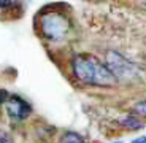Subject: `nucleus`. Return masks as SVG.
Returning <instances> with one entry per match:
<instances>
[{
	"label": "nucleus",
	"instance_id": "6",
	"mask_svg": "<svg viewBox=\"0 0 146 143\" xmlns=\"http://www.w3.org/2000/svg\"><path fill=\"white\" fill-rule=\"evenodd\" d=\"M60 143H88V140H86V137H83L75 130H67L60 137Z\"/></svg>",
	"mask_w": 146,
	"mask_h": 143
},
{
	"label": "nucleus",
	"instance_id": "7",
	"mask_svg": "<svg viewBox=\"0 0 146 143\" xmlns=\"http://www.w3.org/2000/svg\"><path fill=\"white\" fill-rule=\"evenodd\" d=\"M135 113L141 114V116H146V100H141L135 105Z\"/></svg>",
	"mask_w": 146,
	"mask_h": 143
},
{
	"label": "nucleus",
	"instance_id": "3",
	"mask_svg": "<svg viewBox=\"0 0 146 143\" xmlns=\"http://www.w3.org/2000/svg\"><path fill=\"white\" fill-rule=\"evenodd\" d=\"M105 67L110 70V73L114 76L116 81H133L138 78L140 72L138 67L133 62H130L127 57L117 51H108L105 54Z\"/></svg>",
	"mask_w": 146,
	"mask_h": 143
},
{
	"label": "nucleus",
	"instance_id": "4",
	"mask_svg": "<svg viewBox=\"0 0 146 143\" xmlns=\"http://www.w3.org/2000/svg\"><path fill=\"white\" fill-rule=\"evenodd\" d=\"M7 114L13 122H22L32 114V105L26 99H22L21 95H10L5 103Z\"/></svg>",
	"mask_w": 146,
	"mask_h": 143
},
{
	"label": "nucleus",
	"instance_id": "9",
	"mask_svg": "<svg viewBox=\"0 0 146 143\" xmlns=\"http://www.w3.org/2000/svg\"><path fill=\"white\" fill-rule=\"evenodd\" d=\"M8 97H10V92L7 89H0V106H3L7 103Z\"/></svg>",
	"mask_w": 146,
	"mask_h": 143
},
{
	"label": "nucleus",
	"instance_id": "8",
	"mask_svg": "<svg viewBox=\"0 0 146 143\" xmlns=\"http://www.w3.org/2000/svg\"><path fill=\"white\" fill-rule=\"evenodd\" d=\"M0 143H13V137L3 129H0Z\"/></svg>",
	"mask_w": 146,
	"mask_h": 143
},
{
	"label": "nucleus",
	"instance_id": "1",
	"mask_svg": "<svg viewBox=\"0 0 146 143\" xmlns=\"http://www.w3.org/2000/svg\"><path fill=\"white\" fill-rule=\"evenodd\" d=\"M72 73L80 83L94 88H111L117 83L102 61L91 54H78L72 59Z\"/></svg>",
	"mask_w": 146,
	"mask_h": 143
},
{
	"label": "nucleus",
	"instance_id": "10",
	"mask_svg": "<svg viewBox=\"0 0 146 143\" xmlns=\"http://www.w3.org/2000/svg\"><path fill=\"white\" fill-rule=\"evenodd\" d=\"M130 143H146V135H143V137H137V138H133Z\"/></svg>",
	"mask_w": 146,
	"mask_h": 143
},
{
	"label": "nucleus",
	"instance_id": "2",
	"mask_svg": "<svg viewBox=\"0 0 146 143\" xmlns=\"http://www.w3.org/2000/svg\"><path fill=\"white\" fill-rule=\"evenodd\" d=\"M40 19V32L46 40L49 41H60L68 35L70 32V21L67 15L62 11L51 10L41 13Z\"/></svg>",
	"mask_w": 146,
	"mask_h": 143
},
{
	"label": "nucleus",
	"instance_id": "11",
	"mask_svg": "<svg viewBox=\"0 0 146 143\" xmlns=\"http://www.w3.org/2000/svg\"><path fill=\"white\" fill-rule=\"evenodd\" d=\"M113 143H122V142H113Z\"/></svg>",
	"mask_w": 146,
	"mask_h": 143
},
{
	"label": "nucleus",
	"instance_id": "5",
	"mask_svg": "<svg viewBox=\"0 0 146 143\" xmlns=\"http://www.w3.org/2000/svg\"><path fill=\"white\" fill-rule=\"evenodd\" d=\"M119 124L124 129H127V130H140V129H143L146 126L138 118V114H125L124 118H121Z\"/></svg>",
	"mask_w": 146,
	"mask_h": 143
}]
</instances>
